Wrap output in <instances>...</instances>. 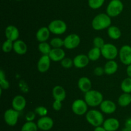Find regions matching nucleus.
I'll return each instance as SVG.
<instances>
[{
	"instance_id": "f257e3e1",
	"label": "nucleus",
	"mask_w": 131,
	"mask_h": 131,
	"mask_svg": "<svg viewBox=\"0 0 131 131\" xmlns=\"http://www.w3.org/2000/svg\"><path fill=\"white\" fill-rule=\"evenodd\" d=\"M111 17L107 14L101 13L96 15L92 22V28L95 30L100 31L111 26Z\"/></svg>"
},
{
	"instance_id": "f03ea898",
	"label": "nucleus",
	"mask_w": 131,
	"mask_h": 131,
	"mask_svg": "<svg viewBox=\"0 0 131 131\" xmlns=\"http://www.w3.org/2000/svg\"><path fill=\"white\" fill-rule=\"evenodd\" d=\"M84 100L88 106L97 107L103 101V95L100 91L91 89L84 95Z\"/></svg>"
},
{
	"instance_id": "7ed1b4c3",
	"label": "nucleus",
	"mask_w": 131,
	"mask_h": 131,
	"mask_svg": "<svg viewBox=\"0 0 131 131\" xmlns=\"http://www.w3.org/2000/svg\"><path fill=\"white\" fill-rule=\"evenodd\" d=\"M86 119L90 124L95 127L101 126L104 121L102 113L95 109H92L87 112L86 114Z\"/></svg>"
},
{
	"instance_id": "20e7f679",
	"label": "nucleus",
	"mask_w": 131,
	"mask_h": 131,
	"mask_svg": "<svg viewBox=\"0 0 131 131\" xmlns=\"http://www.w3.org/2000/svg\"><path fill=\"white\" fill-rule=\"evenodd\" d=\"M124 10V4L120 0H111L106 8V14L111 17L118 16Z\"/></svg>"
},
{
	"instance_id": "39448f33",
	"label": "nucleus",
	"mask_w": 131,
	"mask_h": 131,
	"mask_svg": "<svg viewBox=\"0 0 131 131\" xmlns=\"http://www.w3.org/2000/svg\"><path fill=\"white\" fill-rule=\"evenodd\" d=\"M48 28L51 33L55 35H61L67 31V26L63 21L55 19L49 23Z\"/></svg>"
},
{
	"instance_id": "423d86ee",
	"label": "nucleus",
	"mask_w": 131,
	"mask_h": 131,
	"mask_svg": "<svg viewBox=\"0 0 131 131\" xmlns=\"http://www.w3.org/2000/svg\"><path fill=\"white\" fill-rule=\"evenodd\" d=\"M102 55L107 60H114L117 57L118 51L116 46L111 43L105 44L101 48Z\"/></svg>"
},
{
	"instance_id": "0eeeda50",
	"label": "nucleus",
	"mask_w": 131,
	"mask_h": 131,
	"mask_svg": "<svg viewBox=\"0 0 131 131\" xmlns=\"http://www.w3.org/2000/svg\"><path fill=\"white\" fill-rule=\"evenodd\" d=\"M88 104L85 100L82 99H77L72 104V110L73 113L78 116L86 114L88 111Z\"/></svg>"
},
{
	"instance_id": "6e6552de",
	"label": "nucleus",
	"mask_w": 131,
	"mask_h": 131,
	"mask_svg": "<svg viewBox=\"0 0 131 131\" xmlns=\"http://www.w3.org/2000/svg\"><path fill=\"white\" fill-rule=\"evenodd\" d=\"M19 116V112L12 109H7L4 113V119L8 125L15 126L17 123Z\"/></svg>"
},
{
	"instance_id": "1a4fd4ad",
	"label": "nucleus",
	"mask_w": 131,
	"mask_h": 131,
	"mask_svg": "<svg viewBox=\"0 0 131 131\" xmlns=\"http://www.w3.org/2000/svg\"><path fill=\"white\" fill-rule=\"evenodd\" d=\"M81 42L80 37L75 33L67 36L64 39V47L68 50H72L78 47Z\"/></svg>"
},
{
	"instance_id": "9d476101",
	"label": "nucleus",
	"mask_w": 131,
	"mask_h": 131,
	"mask_svg": "<svg viewBox=\"0 0 131 131\" xmlns=\"http://www.w3.org/2000/svg\"><path fill=\"white\" fill-rule=\"evenodd\" d=\"M119 57L122 63L127 66L131 64V46L124 45L119 51Z\"/></svg>"
},
{
	"instance_id": "9b49d317",
	"label": "nucleus",
	"mask_w": 131,
	"mask_h": 131,
	"mask_svg": "<svg viewBox=\"0 0 131 131\" xmlns=\"http://www.w3.org/2000/svg\"><path fill=\"white\" fill-rule=\"evenodd\" d=\"M37 124L39 129L43 131H47L52 128L54 125V121L52 118L46 116L41 117L37 121Z\"/></svg>"
},
{
	"instance_id": "f8f14e48",
	"label": "nucleus",
	"mask_w": 131,
	"mask_h": 131,
	"mask_svg": "<svg viewBox=\"0 0 131 131\" xmlns=\"http://www.w3.org/2000/svg\"><path fill=\"white\" fill-rule=\"evenodd\" d=\"M51 59L49 55H43L38 60L37 68L40 73H46L49 70L51 66Z\"/></svg>"
},
{
	"instance_id": "ddd939ff",
	"label": "nucleus",
	"mask_w": 131,
	"mask_h": 131,
	"mask_svg": "<svg viewBox=\"0 0 131 131\" xmlns=\"http://www.w3.org/2000/svg\"><path fill=\"white\" fill-rule=\"evenodd\" d=\"M12 108L17 111L20 112L24 109L26 105V100L22 95H17L12 101Z\"/></svg>"
},
{
	"instance_id": "4468645a",
	"label": "nucleus",
	"mask_w": 131,
	"mask_h": 131,
	"mask_svg": "<svg viewBox=\"0 0 131 131\" xmlns=\"http://www.w3.org/2000/svg\"><path fill=\"white\" fill-rule=\"evenodd\" d=\"M100 108L102 113L107 114H113L116 110V105L115 102L110 100H103L100 105Z\"/></svg>"
},
{
	"instance_id": "2eb2a0df",
	"label": "nucleus",
	"mask_w": 131,
	"mask_h": 131,
	"mask_svg": "<svg viewBox=\"0 0 131 131\" xmlns=\"http://www.w3.org/2000/svg\"><path fill=\"white\" fill-rule=\"evenodd\" d=\"M5 37L6 39L15 42L19 37V31L17 27L14 25H9L5 29Z\"/></svg>"
},
{
	"instance_id": "dca6fc26",
	"label": "nucleus",
	"mask_w": 131,
	"mask_h": 131,
	"mask_svg": "<svg viewBox=\"0 0 131 131\" xmlns=\"http://www.w3.org/2000/svg\"><path fill=\"white\" fill-rule=\"evenodd\" d=\"M74 66L77 68H84L89 64L90 59L88 55L84 54H79L75 56L73 59Z\"/></svg>"
},
{
	"instance_id": "f3484780",
	"label": "nucleus",
	"mask_w": 131,
	"mask_h": 131,
	"mask_svg": "<svg viewBox=\"0 0 131 131\" xmlns=\"http://www.w3.org/2000/svg\"><path fill=\"white\" fill-rule=\"evenodd\" d=\"M102 127L107 131H116L120 127V122L116 118H110L104 121Z\"/></svg>"
},
{
	"instance_id": "a211bd4d",
	"label": "nucleus",
	"mask_w": 131,
	"mask_h": 131,
	"mask_svg": "<svg viewBox=\"0 0 131 131\" xmlns=\"http://www.w3.org/2000/svg\"><path fill=\"white\" fill-rule=\"evenodd\" d=\"M49 56L52 61L60 62L65 58V52L61 48H52Z\"/></svg>"
},
{
	"instance_id": "6ab92c4d",
	"label": "nucleus",
	"mask_w": 131,
	"mask_h": 131,
	"mask_svg": "<svg viewBox=\"0 0 131 131\" xmlns=\"http://www.w3.org/2000/svg\"><path fill=\"white\" fill-rule=\"evenodd\" d=\"M50 32L49 29L48 27H42L39 28L36 33V38L37 41L40 42H46L47 40L49 39L50 36Z\"/></svg>"
},
{
	"instance_id": "aec40b11",
	"label": "nucleus",
	"mask_w": 131,
	"mask_h": 131,
	"mask_svg": "<svg viewBox=\"0 0 131 131\" xmlns=\"http://www.w3.org/2000/svg\"><path fill=\"white\" fill-rule=\"evenodd\" d=\"M78 86L82 92L86 93L92 89V82L88 77H83L78 80Z\"/></svg>"
},
{
	"instance_id": "412c9836",
	"label": "nucleus",
	"mask_w": 131,
	"mask_h": 131,
	"mask_svg": "<svg viewBox=\"0 0 131 131\" xmlns=\"http://www.w3.org/2000/svg\"><path fill=\"white\" fill-rule=\"evenodd\" d=\"M52 96L54 100L63 101L66 98V91L65 89L60 86H56L52 89Z\"/></svg>"
},
{
	"instance_id": "4be33fe9",
	"label": "nucleus",
	"mask_w": 131,
	"mask_h": 131,
	"mask_svg": "<svg viewBox=\"0 0 131 131\" xmlns=\"http://www.w3.org/2000/svg\"><path fill=\"white\" fill-rule=\"evenodd\" d=\"M13 50L17 54L20 55H24L27 52L28 47L25 42L22 40H17L14 42V48Z\"/></svg>"
},
{
	"instance_id": "5701e85b",
	"label": "nucleus",
	"mask_w": 131,
	"mask_h": 131,
	"mask_svg": "<svg viewBox=\"0 0 131 131\" xmlns=\"http://www.w3.org/2000/svg\"><path fill=\"white\" fill-rule=\"evenodd\" d=\"M118 65L117 62L114 60H108L106 63L104 69L106 74L110 75V74H113L116 73L118 70Z\"/></svg>"
},
{
	"instance_id": "b1692460",
	"label": "nucleus",
	"mask_w": 131,
	"mask_h": 131,
	"mask_svg": "<svg viewBox=\"0 0 131 131\" xmlns=\"http://www.w3.org/2000/svg\"><path fill=\"white\" fill-rule=\"evenodd\" d=\"M107 34L109 37L114 40H117L121 37L122 32L120 28L115 26H111L107 29Z\"/></svg>"
},
{
	"instance_id": "393cba45",
	"label": "nucleus",
	"mask_w": 131,
	"mask_h": 131,
	"mask_svg": "<svg viewBox=\"0 0 131 131\" xmlns=\"http://www.w3.org/2000/svg\"><path fill=\"white\" fill-rule=\"evenodd\" d=\"M118 103L119 105L122 107H125L130 105V104L131 103L130 93L124 92L123 94H122L119 96L118 100Z\"/></svg>"
},
{
	"instance_id": "a878e982",
	"label": "nucleus",
	"mask_w": 131,
	"mask_h": 131,
	"mask_svg": "<svg viewBox=\"0 0 131 131\" xmlns=\"http://www.w3.org/2000/svg\"><path fill=\"white\" fill-rule=\"evenodd\" d=\"M101 53V49L98 48L94 47L91 49L88 53V57L89 58L90 60L92 61H96L100 58Z\"/></svg>"
},
{
	"instance_id": "bb28decb",
	"label": "nucleus",
	"mask_w": 131,
	"mask_h": 131,
	"mask_svg": "<svg viewBox=\"0 0 131 131\" xmlns=\"http://www.w3.org/2000/svg\"><path fill=\"white\" fill-rule=\"evenodd\" d=\"M51 50H52L51 46L50 45V44L47 43V42H40V44H38V50L43 55H49Z\"/></svg>"
},
{
	"instance_id": "cd10ccee",
	"label": "nucleus",
	"mask_w": 131,
	"mask_h": 131,
	"mask_svg": "<svg viewBox=\"0 0 131 131\" xmlns=\"http://www.w3.org/2000/svg\"><path fill=\"white\" fill-rule=\"evenodd\" d=\"M121 89L124 92H131V78L127 77L125 78L121 83Z\"/></svg>"
},
{
	"instance_id": "c85d7f7f",
	"label": "nucleus",
	"mask_w": 131,
	"mask_h": 131,
	"mask_svg": "<svg viewBox=\"0 0 131 131\" xmlns=\"http://www.w3.org/2000/svg\"><path fill=\"white\" fill-rule=\"evenodd\" d=\"M38 126L33 121H27L22 127L20 131H37Z\"/></svg>"
},
{
	"instance_id": "c756f323",
	"label": "nucleus",
	"mask_w": 131,
	"mask_h": 131,
	"mask_svg": "<svg viewBox=\"0 0 131 131\" xmlns=\"http://www.w3.org/2000/svg\"><path fill=\"white\" fill-rule=\"evenodd\" d=\"M49 44L53 48H61L64 46V40L60 37H54L51 40Z\"/></svg>"
},
{
	"instance_id": "7c9ffc66",
	"label": "nucleus",
	"mask_w": 131,
	"mask_h": 131,
	"mask_svg": "<svg viewBox=\"0 0 131 131\" xmlns=\"http://www.w3.org/2000/svg\"><path fill=\"white\" fill-rule=\"evenodd\" d=\"M0 86L1 89H7L10 87V83L5 78V73L2 69L0 71Z\"/></svg>"
},
{
	"instance_id": "2f4dec72",
	"label": "nucleus",
	"mask_w": 131,
	"mask_h": 131,
	"mask_svg": "<svg viewBox=\"0 0 131 131\" xmlns=\"http://www.w3.org/2000/svg\"><path fill=\"white\" fill-rule=\"evenodd\" d=\"M105 0H88V5L93 10L100 8L104 3Z\"/></svg>"
},
{
	"instance_id": "473e14b6",
	"label": "nucleus",
	"mask_w": 131,
	"mask_h": 131,
	"mask_svg": "<svg viewBox=\"0 0 131 131\" xmlns=\"http://www.w3.org/2000/svg\"><path fill=\"white\" fill-rule=\"evenodd\" d=\"M14 48V42L6 39L2 45V50L4 53H9Z\"/></svg>"
},
{
	"instance_id": "72a5a7b5",
	"label": "nucleus",
	"mask_w": 131,
	"mask_h": 131,
	"mask_svg": "<svg viewBox=\"0 0 131 131\" xmlns=\"http://www.w3.org/2000/svg\"><path fill=\"white\" fill-rule=\"evenodd\" d=\"M61 65L63 68L69 69V68H70L74 65V62H73V60H72L70 58L65 57L61 61Z\"/></svg>"
},
{
	"instance_id": "f704fd0d",
	"label": "nucleus",
	"mask_w": 131,
	"mask_h": 131,
	"mask_svg": "<svg viewBox=\"0 0 131 131\" xmlns=\"http://www.w3.org/2000/svg\"><path fill=\"white\" fill-rule=\"evenodd\" d=\"M93 44L94 45V47L98 48L101 49L106 43L103 39L101 37H95L93 41Z\"/></svg>"
},
{
	"instance_id": "c9c22d12",
	"label": "nucleus",
	"mask_w": 131,
	"mask_h": 131,
	"mask_svg": "<svg viewBox=\"0 0 131 131\" xmlns=\"http://www.w3.org/2000/svg\"><path fill=\"white\" fill-rule=\"evenodd\" d=\"M35 113L39 115L40 116L43 117L47 116L48 113V110L45 107L43 106H38L35 109Z\"/></svg>"
},
{
	"instance_id": "e433bc0d",
	"label": "nucleus",
	"mask_w": 131,
	"mask_h": 131,
	"mask_svg": "<svg viewBox=\"0 0 131 131\" xmlns=\"http://www.w3.org/2000/svg\"><path fill=\"white\" fill-rule=\"evenodd\" d=\"M36 116V113L33 111H29L26 114V119L27 121H33Z\"/></svg>"
},
{
	"instance_id": "4c0bfd02",
	"label": "nucleus",
	"mask_w": 131,
	"mask_h": 131,
	"mask_svg": "<svg viewBox=\"0 0 131 131\" xmlns=\"http://www.w3.org/2000/svg\"><path fill=\"white\" fill-rule=\"evenodd\" d=\"M62 107V103L61 101H59V100H54V101L52 104V108L54 110L56 111H58L60 110Z\"/></svg>"
},
{
	"instance_id": "58836bf2",
	"label": "nucleus",
	"mask_w": 131,
	"mask_h": 131,
	"mask_svg": "<svg viewBox=\"0 0 131 131\" xmlns=\"http://www.w3.org/2000/svg\"><path fill=\"white\" fill-rule=\"evenodd\" d=\"M104 73V68H101V67H97L94 69V74L96 76H99V77L102 76Z\"/></svg>"
},
{
	"instance_id": "ea45409f",
	"label": "nucleus",
	"mask_w": 131,
	"mask_h": 131,
	"mask_svg": "<svg viewBox=\"0 0 131 131\" xmlns=\"http://www.w3.org/2000/svg\"><path fill=\"white\" fill-rule=\"evenodd\" d=\"M125 127H126L128 129L131 130V118H129L126 119L125 123Z\"/></svg>"
},
{
	"instance_id": "a19ab883",
	"label": "nucleus",
	"mask_w": 131,
	"mask_h": 131,
	"mask_svg": "<svg viewBox=\"0 0 131 131\" xmlns=\"http://www.w3.org/2000/svg\"><path fill=\"white\" fill-rule=\"evenodd\" d=\"M127 74L128 77L131 78V64L127 66Z\"/></svg>"
},
{
	"instance_id": "79ce46f5",
	"label": "nucleus",
	"mask_w": 131,
	"mask_h": 131,
	"mask_svg": "<svg viewBox=\"0 0 131 131\" xmlns=\"http://www.w3.org/2000/svg\"><path fill=\"white\" fill-rule=\"evenodd\" d=\"M94 131H107L102 126H99V127H97L95 128Z\"/></svg>"
},
{
	"instance_id": "37998d69",
	"label": "nucleus",
	"mask_w": 131,
	"mask_h": 131,
	"mask_svg": "<svg viewBox=\"0 0 131 131\" xmlns=\"http://www.w3.org/2000/svg\"><path fill=\"white\" fill-rule=\"evenodd\" d=\"M122 131H131V130H130L129 129H128V128H126V127H124V128L122 130Z\"/></svg>"
},
{
	"instance_id": "c03bdc74",
	"label": "nucleus",
	"mask_w": 131,
	"mask_h": 131,
	"mask_svg": "<svg viewBox=\"0 0 131 131\" xmlns=\"http://www.w3.org/2000/svg\"><path fill=\"white\" fill-rule=\"evenodd\" d=\"M16 1H21V0H16Z\"/></svg>"
}]
</instances>
